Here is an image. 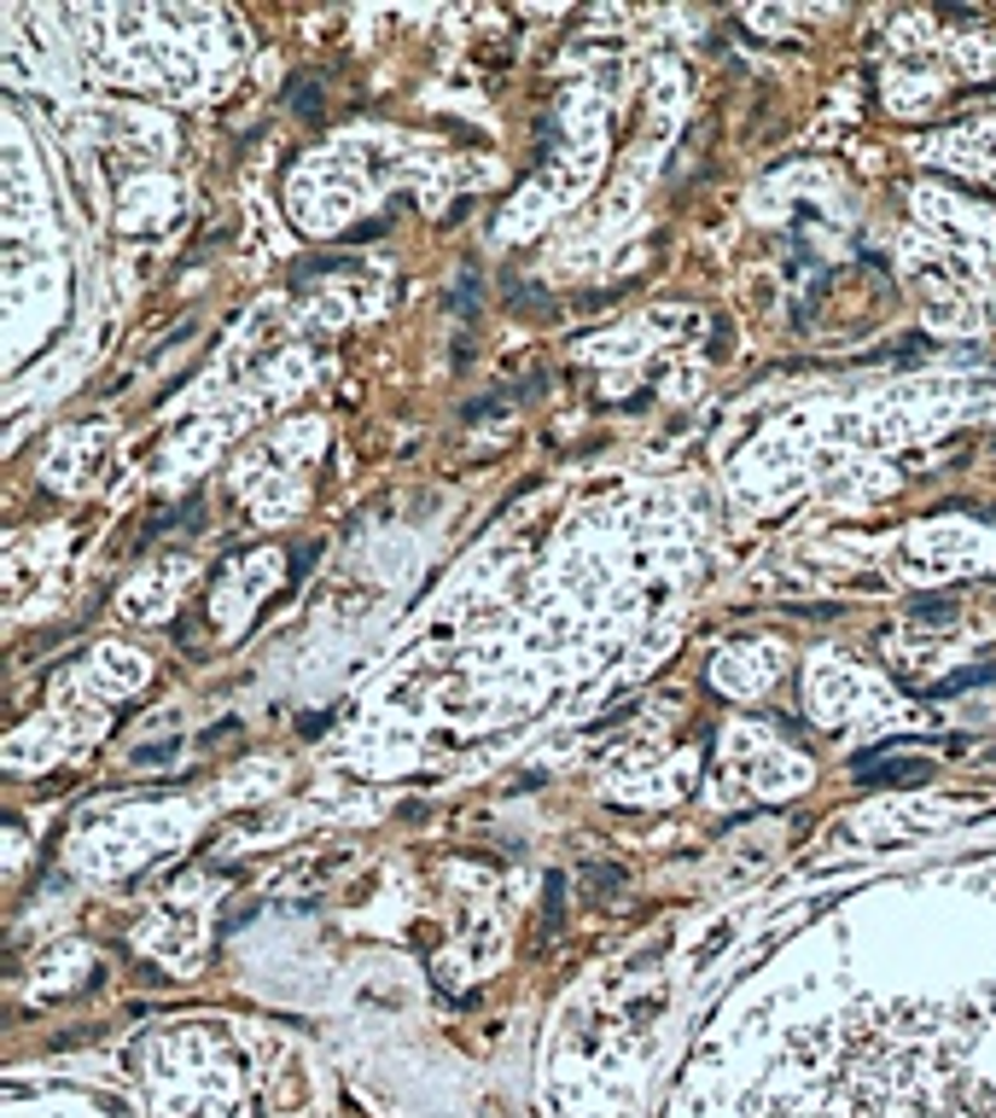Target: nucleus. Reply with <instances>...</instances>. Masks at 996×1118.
Masks as SVG:
<instances>
[{"instance_id":"obj_1","label":"nucleus","mask_w":996,"mask_h":1118,"mask_svg":"<svg viewBox=\"0 0 996 1118\" xmlns=\"http://www.w3.org/2000/svg\"><path fill=\"white\" fill-rule=\"evenodd\" d=\"M863 781H926L921 757H863Z\"/></svg>"}]
</instances>
